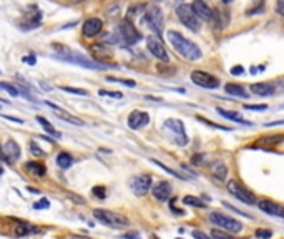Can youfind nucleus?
<instances>
[{
  "label": "nucleus",
  "mask_w": 284,
  "mask_h": 239,
  "mask_svg": "<svg viewBox=\"0 0 284 239\" xmlns=\"http://www.w3.org/2000/svg\"><path fill=\"white\" fill-rule=\"evenodd\" d=\"M58 58L64 62H68V64H75V65H80L83 68H88V70H108V68H118V66H113V65H108V64H103V62H98V60H90L87 57H82L78 53H72V55H58Z\"/></svg>",
  "instance_id": "39448f33"
},
{
  "label": "nucleus",
  "mask_w": 284,
  "mask_h": 239,
  "mask_svg": "<svg viewBox=\"0 0 284 239\" xmlns=\"http://www.w3.org/2000/svg\"><path fill=\"white\" fill-rule=\"evenodd\" d=\"M171 191H173V188H171V183H168V181H158L154 186H152L153 198L161 201V203H165V201L170 199Z\"/></svg>",
  "instance_id": "dca6fc26"
},
{
  "label": "nucleus",
  "mask_w": 284,
  "mask_h": 239,
  "mask_svg": "<svg viewBox=\"0 0 284 239\" xmlns=\"http://www.w3.org/2000/svg\"><path fill=\"white\" fill-rule=\"evenodd\" d=\"M204 158H206V154H203V153H199V154H193V156H191V163H193V165H196V166H203L204 163Z\"/></svg>",
  "instance_id": "4c0bfd02"
},
{
  "label": "nucleus",
  "mask_w": 284,
  "mask_h": 239,
  "mask_svg": "<svg viewBox=\"0 0 284 239\" xmlns=\"http://www.w3.org/2000/svg\"><path fill=\"white\" fill-rule=\"evenodd\" d=\"M256 206L261 209L262 213H266V215L269 216H276V217H281V219H284V206H281V204L274 203V201L271 199H261L256 203Z\"/></svg>",
  "instance_id": "ddd939ff"
},
{
  "label": "nucleus",
  "mask_w": 284,
  "mask_h": 239,
  "mask_svg": "<svg viewBox=\"0 0 284 239\" xmlns=\"http://www.w3.org/2000/svg\"><path fill=\"white\" fill-rule=\"evenodd\" d=\"M165 128L173 131L176 135V145L179 146H185L188 143V136H186V130H185V125H183L181 120H176V118H170L165 121Z\"/></svg>",
  "instance_id": "f8f14e48"
},
{
  "label": "nucleus",
  "mask_w": 284,
  "mask_h": 239,
  "mask_svg": "<svg viewBox=\"0 0 284 239\" xmlns=\"http://www.w3.org/2000/svg\"><path fill=\"white\" fill-rule=\"evenodd\" d=\"M57 165L62 168V170H66V168H70L73 165V156L70 153H66V152H62V153H58L57 154Z\"/></svg>",
  "instance_id": "b1692460"
},
{
  "label": "nucleus",
  "mask_w": 284,
  "mask_h": 239,
  "mask_svg": "<svg viewBox=\"0 0 284 239\" xmlns=\"http://www.w3.org/2000/svg\"><path fill=\"white\" fill-rule=\"evenodd\" d=\"M213 176H215V179H218V181H224L226 179V174H228V168L224 165L221 159H216V161L211 163L210 166Z\"/></svg>",
  "instance_id": "aec40b11"
},
{
  "label": "nucleus",
  "mask_w": 284,
  "mask_h": 239,
  "mask_svg": "<svg viewBox=\"0 0 284 239\" xmlns=\"http://www.w3.org/2000/svg\"><path fill=\"white\" fill-rule=\"evenodd\" d=\"M152 163H154L156 166H160L161 170H165L166 173H170V174H173V176H176V178H179V179H185V176L183 174H179V173H176L175 170H171V168H168V166H165L163 163H160V161H156V159H152Z\"/></svg>",
  "instance_id": "2f4dec72"
},
{
  "label": "nucleus",
  "mask_w": 284,
  "mask_h": 239,
  "mask_svg": "<svg viewBox=\"0 0 284 239\" xmlns=\"http://www.w3.org/2000/svg\"><path fill=\"white\" fill-rule=\"evenodd\" d=\"M210 221L215 226H219V229L228 231L231 234H236V233L243 231V224H241L240 221L235 219V217H231V216L223 215V213H219V211H213L210 215Z\"/></svg>",
  "instance_id": "423d86ee"
},
{
  "label": "nucleus",
  "mask_w": 284,
  "mask_h": 239,
  "mask_svg": "<svg viewBox=\"0 0 284 239\" xmlns=\"http://www.w3.org/2000/svg\"><path fill=\"white\" fill-rule=\"evenodd\" d=\"M150 123V115L146 111H140V110H135L130 113L128 116V128L131 130H140L146 127Z\"/></svg>",
  "instance_id": "2eb2a0df"
},
{
  "label": "nucleus",
  "mask_w": 284,
  "mask_h": 239,
  "mask_svg": "<svg viewBox=\"0 0 284 239\" xmlns=\"http://www.w3.org/2000/svg\"><path fill=\"white\" fill-rule=\"evenodd\" d=\"M0 88L2 90H5L8 95H12V96H19L20 95V91H19V88L14 87V85H10V83H5V82H0Z\"/></svg>",
  "instance_id": "7c9ffc66"
},
{
  "label": "nucleus",
  "mask_w": 284,
  "mask_h": 239,
  "mask_svg": "<svg viewBox=\"0 0 284 239\" xmlns=\"http://www.w3.org/2000/svg\"><path fill=\"white\" fill-rule=\"evenodd\" d=\"M278 125H284V120H281V121H269V123H266V127H278Z\"/></svg>",
  "instance_id": "3c124183"
},
{
  "label": "nucleus",
  "mask_w": 284,
  "mask_h": 239,
  "mask_svg": "<svg viewBox=\"0 0 284 239\" xmlns=\"http://www.w3.org/2000/svg\"><path fill=\"white\" fill-rule=\"evenodd\" d=\"M2 152H3V154H5L7 163L17 161V159L20 158V146L17 145L14 140H8L7 143L2 146Z\"/></svg>",
  "instance_id": "6ab92c4d"
},
{
  "label": "nucleus",
  "mask_w": 284,
  "mask_h": 239,
  "mask_svg": "<svg viewBox=\"0 0 284 239\" xmlns=\"http://www.w3.org/2000/svg\"><path fill=\"white\" fill-rule=\"evenodd\" d=\"M183 203L188 204V206H193V208H206V203L199 198H196V196H185V198H183Z\"/></svg>",
  "instance_id": "a878e982"
},
{
  "label": "nucleus",
  "mask_w": 284,
  "mask_h": 239,
  "mask_svg": "<svg viewBox=\"0 0 284 239\" xmlns=\"http://www.w3.org/2000/svg\"><path fill=\"white\" fill-rule=\"evenodd\" d=\"M145 23L148 25L156 35L161 37L163 28H165V17H163L161 8L158 5H150L145 10Z\"/></svg>",
  "instance_id": "0eeeda50"
},
{
  "label": "nucleus",
  "mask_w": 284,
  "mask_h": 239,
  "mask_svg": "<svg viewBox=\"0 0 284 239\" xmlns=\"http://www.w3.org/2000/svg\"><path fill=\"white\" fill-rule=\"evenodd\" d=\"M72 239H91V238H85V236H72Z\"/></svg>",
  "instance_id": "603ef678"
},
{
  "label": "nucleus",
  "mask_w": 284,
  "mask_h": 239,
  "mask_svg": "<svg viewBox=\"0 0 284 239\" xmlns=\"http://www.w3.org/2000/svg\"><path fill=\"white\" fill-rule=\"evenodd\" d=\"M198 120H199V121H203V123H206V125H210V127H213V128H218V130H224V131H229V128H228V127H223V125H215V123H211V121H208V120L201 118V116H198Z\"/></svg>",
  "instance_id": "79ce46f5"
},
{
  "label": "nucleus",
  "mask_w": 284,
  "mask_h": 239,
  "mask_svg": "<svg viewBox=\"0 0 284 239\" xmlns=\"http://www.w3.org/2000/svg\"><path fill=\"white\" fill-rule=\"evenodd\" d=\"M178 239H179V238H178Z\"/></svg>",
  "instance_id": "13d9d810"
},
{
  "label": "nucleus",
  "mask_w": 284,
  "mask_h": 239,
  "mask_svg": "<svg viewBox=\"0 0 284 239\" xmlns=\"http://www.w3.org/2000/svg\"><path fill=\"white\" fill-rule=\"evenodd\" d=\"M72 2H83V0H72Z\"/></svg>",
  "instance_id": "6e6d98bb"
},
{
  "label": "nucleus",
  "mask_w": 284,
  "mask_h": 239,
  "mask_svg": "<svg viewBox=\"0 0 284 239\" xmlns=\"http://www.w3.org/2000/svg\"><path fill=\"white\" fill-rule=\"evenodd\" d=\"M116 35H118V40H122L125 45H135L141 40V33L136 30L130 19H125L120 22V25L116 27Z\"/></svg>",
  "instance_id": "20e7f679"
},
{
  "label": "nucleus",
  "mask_w": 284,
  "mask_h": 239,
  "mask_svg": "<svg viewBox=\"0 0 284 239\" xmlns=\"http://www.w3.org/2000/svg\"><path fill=\"white\" fill-rule=\"evenodd\" d=\"M102 96H110V98H116V100H122L123 98V93L122 91H108V90H100L98 91Z\"/></svg>",
  "instance_id": "72a5a7b5"
},
{
  "label": "nucleus",
  "mask_w": 284,
  "mask_h": 239,
  "mask_svg": "<svg viewBox=\"0 0 284 239\" xmlns=\"http://www.w3.org/2000/svg\"><path fill=\"white\" fill-rule=\"evenodd\" d=\"M122 239H141V236L138 233H127V234H123Z\"/></svg>",
  "instance_id": "de8ad7c7"
},
{
  "label": "nucleus",
  "mask_w": 284,
  "mask_h": 239,
  "mask_svg": "<svg viewBox=\"0 0 284 239\" xmlns=\"http://www.w3.org/2000/svg\"><path fill=\"white\" fill-rule=\"evenodd\" d=\"M25 170H27L28 173H32L33 176H37V178H44V176L47 174V168H45L44 163H40V161H28L27 165H25Z\"/></svg>",
  "instance_id": "412c9836"
},
{
  "label": "nucleus",
  "mask_w": 284,
  "mask_h": 239,
  "mask_svg": "<svg viewBox=\"0 0 284 239\" xmlns=\"http://www.w3.org/2000/svg\"><path fill=\"white\" fill-rule=\"evenodd\" d=\"M91 195L97 196L98 199H105V198H107V190H105V186H95L93 190H91Z\"/></svg>",
  "instance_id": "473e14b6"
},
{
  "label": "nucleus",
  "mask_w": 284,
  "mask_h": 239,
  "mask_svg": "<svg viewBox=\"0 0 284 239\" xmlns=\"http://www.w3.org/2000/svg\"><path fill=\"white\" fill-rule=\"evenodd\" d=\"M60 90L62 91H66V93H72V95H80V96H87V95H88V91H87V90H83V88H75V87H65V85H62Z\"/></svg>",
  "instance_id": "c756f323"
},
{
  "label": "nucleus",
  "mask_w": 284,
  "mask_h": 239,
  "mask_svg": "<svg viewBox=\"0 0 284 239\" xmlns=\"http://www.w3.org/2000/svg\"><path fill=\"white\" fill-rule=\"evenodd\" d=\"M211 238L213 239H243V238H236L235 234H231L228 231H223V229H213Z\"/></svg>",
  "instance_id": "bb28decb"
},
{
  "label": "nucleus",
  "mask_w": 284,
  "mask_h": 239,
  "mask_svg": "<svg viewBox=\"0 0 284 239\" xmlns=\"http://www.w3.org/2000/svg\"><path fill=\"white\" fill-rule=\"evenodd\" d=\"M223 2H224V3H229V2H231V0H223Z\"/></svg>",
  "instance_id": "5fc2aeb1"
},
{
  "label": "nucleus",
  "mask_w": 284,
  "mask_h": 239,
  "mask_svg": "<svg viewBox=\"0 0 284 239\" xmlns=\"http://www.w3.org/2000/svg\"><path fill=\"white\" fill-rule=\"evenodd\" d=\"M224 91L231 96H238V98H249L248 91L241 85H238V83H228V85H224Z\"/></svg>",
  "instance_id": "4be33fe9"
},
{
  "label": "nucleus",
  "mask_w": 284,
  "mask_h": 239,
  "mask_svg": "<svg viewBox=\"0 0 284 239\" xmlns=\"http://www.w3.org/2000/svg\"><path fill=\"white\" fill-rule=\"evenodd\" d=\"M37 121H39L42 127L45 128V131H47L48 135H52V136H55V138H60V136H62L60 133L55 131V128L52 127V123H50V121H48L47 118H44V116H37Z\"/></svg>",
  "instance_id": "393cba45"
},
{
  "label": "nucleus",
  "mask_w": 284,
  "mask_h": 239,
  "mask_svg": "<svg viewBox=\"0 0 284 239\" xmlns=\"http://www.w3.org/2000/svg\"><path fill=\"white\" fill-rule=\"evenodd\" d=\"M191 8L196 15H198L199 20H204V22H211L213 19V8L208 5L204 0H193L191 3Z\"/></svg>",
  "instance_id": "f3484780"
},
{
  "label": "nucleus",
  "mask_w": 284,
  "mask_h": 239,
  "mask_svg": "<svg viewBox=\"0 0 284 239\" xmlns=\"http://www.w3.org/2000/svg\"><path fill=\"white\" fill-rule=\"evenodd\" d=\"M283 108H284V107H283Z\"/></svg>",
  "instance_id": "bf43d9fd"
},
{
  "label": "nucleus",
  "mask_w": 284,
  "mask_h": 239,
  "mask_svg": "<svg viewBox=\"0 0 284 239\" xmlns=\"http://www.w3.org/2000/svg\"><path fill=\"white\" fill-rule=\"evenodd\" d=\"M2 116H3V118H5V120H8V121H15V123H20V125L23 123V120L15 118V116H10V115H2Z\"/></svg>",
  "instance_id": "09e8293b"
},
{
  "label": "nucleus",
  "mask_w": 284,
  "mask_h": 239,
  "mask_svg": "<svg viewBox=\"0 0 284 239\" xmlns=\"http://www.w3.org/2000/svg\"><path fill=\"white\" fill-rule=\"evenodd\" d=\"M228 191L229 195H233V198H236L238 201H241V203L244 204H249V206H253V204L258 203V198L254 196L253 191H249L248 188L243 186L241 183L235 181V179H231V181H228Z\"/></svg>",
  "instance_id": "6e6552de"
},
{
  "label": "nucleus",
  "mask_w": 284,
  "mask_h": 239,
  "mask_svg": "<svg viewBox=\"0 0 284 239\" xmlns=\"http://www.w3.org/2000/svg\"><path fill=\"white\" fill-rule=\"evenodd\" d=\"M191 82L201 88H206V90H216V88H219V80L215 75L204 72V70H193L191 72Z\"/></svg>",
  "instance_id": "1a4fd4ad"
},
{
  "label": "nucleus",
  "mask_w": 284,
  "mask_h": 239,
  "mask_svg": "<svg viewBox=\"0 0 284 239\" xmlns=\"http://www.w3.org/2000/svg\"><path fill=\"white\" fill-rule=\"evenodd\" d=\"M276 12H278V15L284 17V0H278L276 2Z\"/></svg>",
  "instance_id": "a18cd8bd"
},
{
  "label": "nucleus",
  "mask_w": 284,
  "mask_h": 239,
  "mask_svg": "<svg viewBox=\"0 0 284 239\" xmlns=\"http://www.w3.org/2000/svg\"><path fill=\"white\" fill-rule=\"evenodd\" d=\"M166 39H168L171 47L176 50V52L183 58H185V60H188V62H198V60H201V57H203L201 48H199L198 45L195 43V42L188 40L186 37L181 35L179 32H176V30L166 32Z\"/></svg>",
  "instance_id": "f257e3e1"
},
{
  "label": "nucleus",
  "mask_w": 284,
  "mask_h": 239,
  "mask_svg": "<svg viewBox=\"0 0 284 239\" xmlns=\"http://www.w3.org/2000/svg\"><path fill=\"white\" fill-rule=\"evenodd\" d=\"M249 90H251V93L256 96H273L276 88H274L273 83H269V82H261V83H253V85L249 87Z\"/></svg>",
  "instance_id": "a211bd4d"
},
{
  "label": "nucleus",
  "mask_w": 284,
  "mask_h": 239,
  "mask_svg": "<svg viewBox=\"0 0 284 239\" xmlns=\"http://www.w3.org/2000/svg\"><path fill=\"white\" fill-rule=\"evenodd\" d=\"M93 217L98 219L102 224L108 226V228H113V229H123L130 224V221H128L123 215L115 213V211H107V209H95Z\"/></svg>",
  "instance_id": "f03ea898"
},
{
  "label": "nucleus",
  "mask_w": 284,
  "mask_h": 239,
  "mask_svg": "<svg viewBox=\"0 0 284 239\" xmlns=\"http://www.w3.org/2000/svg\"><path fill=\"white\" fill-rule=\"evenodd\" d=\"M50 206V203L47 199H42V201H37L35 204H33V209H47Z\"/></svg>",
  "instance_id": "c03bdc74"
},
{
  "label": "nucleus",
  "mask_w": 284,
  "mask_h": 239,
  "mask_svg": "<svg viewBox=\"0 0 284 239\" xmlns=\"http://www.w3.org/2000/svg\"><path fill=\"white\" fill-rule=\"evenodd\" d=\"M103 28V22L97 17H91V19H87L82 25V33L88 39H95Z\"/></svg>",
  "instance_id": "4468645a"
},
{
  "label": "nucleus",
  "mask_w": 284,
  "mask_h": 239,
  "mask_svg": "<svg viewBox=\"0 0 284 239\" xmlns=\"http://www.w3.org/2000/svg\"><path fill=\"white\" fill-rule=\"evenodd\" d=\"M176 17L188 30L199 32V28H201V20H199L198 15L193 12V8H191L190 3H181V5H178L176 7Z\"/></svg>",
  "instance_id": "7ed1b4c3"
},
{
  "label": "nucleus",
  "mask_w": 284,
  "mask_h": 239,
  "mask_svg": "<svg viewBox=\"0 0 284 239\" xmlns=\"http://www.w3.org/2000/svg\"><path fill=\"white\" fill-rule=\"evenodd\" d=\"M152 186H153V179L150 174H138L130 181V188H131L133 195L138 196V198L145 196L146 193L152 190Z\"/></svg>",
  "instance_id": "9d476101"
},
{
  "label": "nucleus",
  "mask_w": 284,
  "mask_h": 239,
  "mask_svg": "<svg viewBox=\"0 0 284 239\" xmlns=\"http://www.w3.org/2000/svg\"><path fill=\"white\" fill-rule=\"evenodd\" d=\"M23 62H25V64H28V65H35L37 64V60H35V57H33V55L23 57Z\"/></svg>",
  "instance_id": "8fccbe9b"
},
{
  "label": "nucleus",
  "mask_w": 284,
  "mask_h": 239,
  "mask_svg": "<svg viewBox=\"0 0 284 239\" xmlns=\"http://www.w3.org/2000/svg\"><path fill=\"white\" fill-rule=\"evenodd\" d=\"M256 238L258 239H271L273 238V231H271V229H258Z\"/></svg>",
  "instance_id": "58836bf2"
},
{
  "label": "nucleus",
  "mask_w": 284,
  "mask_h": 239,
  "mask_svg": "<svg viewBox=\"0 0 284 239\" xmlns=\"http://www.w3.org/2000/svg\"><path fill=\"white\" fill-rule=\"evenodd\" d=\"M244 110H249V111H266L268 110V105H244Z\"/></svg>",
  "instance_id": "f704fd0d"
},
{
  "label": "nucleus",
  "mask_w": 284,
  "mask_h": 239,
  "mask_svg": "<svg viewBox=\"0 0 284 239\" xmlns=\"http://www.w3.org/2000/svg\"><path fill=\"white\" fill-rule=\"evenodd\" d=\"M108 82H116V83H123V85L127 87H135L136 83L133 82V80H120V78H113V77H107Z\"/></svg>",
  "instance_id": "a19ab883"
},
{
  "label": "nucleus",
  "mask_w": 284,
  "mask_h": 239,
  "mask_svg": "<svg viewBox=\"0 0 284 239\" xmlns=\"http://www.w3.org/2000/svg\"><path fill=\"white\" fill-rule=\"evenodd\" d=\"M30 152L35 154V156H45V152L35 143V141H32V143H30Z\"/></svg>",
  "instance_id": "ea45409f"
},
{
  "label": "nucleus",
  "mask_w": 284,
  "mask_h": 239,
  "mask_svg": "<svg viewBox=\"0 0 284 239\" xmlns=\"http://www.w3.org/2000/svg\"><path fill=\"white\" fill-rule=\"evenodd\" d=\"M30 233V226L28 224H19L17 226V229H15V236H25V234H28Z\"/></svg>",
  "instance_id": "e433bc0d"
},
{
  "label": "nucleus",
  "mask_w": 284,
  "mask_h": 239,
  "mask_svg": "<svg viewBox=\"0 0 284 239\" xmlns=\"http://www.w3.org/2000/svg\"><path fill=\"white\" fill-rule=\"evenodd\" d=\"M58 115L62 116V118H64L65 121H68V123H72V125H83V121L82 120H78V118H75V116H70V115H66L65 111H62V113H58Z\"/></svg>",
  "instance_id": "c9c22d12"
},
{
  "label": "nucleus",
  "mask_w": 284,
  "mask_h": 239,
  "mask_svg": "<svg viewBox=\"0 0 284 239\" xmlns=\"http://www.w3.org/2000/svg\"><path fill=\"white\" fill-rule=\"evenodd\" d=\"M229 73H231L233 77H240V75L244 73V68L241 65H236V66H233V68L229 70Z\"/></svg>",
  "instance_id": "37998d69"
},
{
  "label": "nucleus",
  "mask_w": 284,
  "mask_h": 239,
  "mask_svg": "<svg viewBox=\"0 0 284 239\" xmlns=\"http://www.w3.org/2000/svg\"><path fill=\"white\" fill-rule=\"evenodd\" d=\"M152 239H160V238H156V236H152Z\"/></svg>",
  "instance_id": "4d7b16f0"
},
{
  "label": "nucleus",
  "mask_w": 284,
  "mask_h": 239,
  "mask_svg": "<svg viewBox=\"0 0 284 239\" xmlns=\"http://www.w3.org/2000/svg\"><path fill=\"white\" fill-rule=\"evenodd\" d=\"M90 50H91V53H93V55L97 57V58H100V57H110V52H108V50L103 47V45H91Z\"/></svg>",
  "instance_id": "cd10ccee"
},
{
  "label": "nucleus",
  "mask_w": 284,
  "mask_h": 239,
  "mask_svg": "<svg viewBox=\"0 0 284 239\" xmlns=\"http://www.w3.org/2000/svg\"><path fill=\"white\" fill-rule=\"evenodd\" d=\"M146 48H148V52L152 53L154 58H158L160 62H170V55H168V52H166L165 45H163L161 40L156 39V37H148V39H146Z\"/></svg>",
  "instance_id": "9b49d317"
},
{
  "label": "nucleus",
  "mask_w": 284,
  "mask_h": 239,
  "mask_svg": "<svg viewBox=\"0 0 284 239\" xmlns=\"http://www.w3.org/2000/svg\"><path fill=\"white\" fill-rule=\"evenodd\" d=\"M216 113H219V115H221V116H224V118L235 121V123H240V125H251L249 121H246L238 111H229V110H223V108H216Z\"/></svg>",
  "instance_id": "5701e85b"
},
{
  "label": "nucleus",
  "mask_w": 284,
  "mask_h": 239,
  "mask_svg": "<svg viewBox=\"0 0 284 239\" xmlns=\"http://www.w3.org/2000/svg\"><path fill=\"white\" fill-rule=\"evenodd\" d=\"M281 141H284V136H279V135H271V136H264V138H261L260 140V143L261 145H278V143H281Z\"/></svg>",
  "instance_id": "c85d7f7f"
},
{
  "label": "nucleus",
  "mask_w": 284,
  "mask_h": 239,
  "mask_svg": "<svg viewBox=\"0 0 284 239\" xmlns=\"http://www.w3.org/2000/svg\"><path fill=\"white\" fill-rule=\"evenodd\" d=\"M193 238L195 239H211L206 233H203V231H193Z\"/></svg>",
  "instance_id": "49530a36"
},
{
  "label": "nucleus",
  "mask_w": 284,
  "mask_h": 239,
  "mask_svg": "<svg viewBox=\"0 0 284 239\" xmlns=\"http://www.w3.org/2000/svg\"><path fill=\"white\" fill-rule=\"evenodd\" d=\"M2 173H3V168H2V166H0V174H2Z\"/></svg>",
  "instance_id": "864d4df0"
}]
</instances>
